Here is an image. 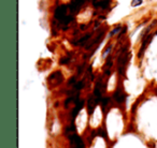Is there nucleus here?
<instances>
[{"label": "nucleus", "mask_w": 157, "mask_h": 148, "mask_svg": "<svg viewBox=\"0 0 157 148\" xmlns=\"http://www.w3.org/2000/svg\"><path fill=\"white\" fill-rule=\"evenodd\" d=\"M121 29H122V25L121 26H117V27H115V28L113 29V31H111V33H109V37L110 38H113V37H115V35L118 32V31H121Z\"/></svg>", "instance_id": "5"}, {"label": "nucleus", "mask_w": 157, "mask_h": 148, "mask_svg": "<svg viewBox=\"0 0 157 148\" xmlns=\"http://www.w3.org/2000/svg\"><path fill=\"white\" fill-rule=\"evenodd\" d=\"M126 97H127V96L124 94V92L122 91V90L117 89L115 92H114L113 98H114V100H115L117 103H124V102H125V100H126Z\"/></svg>", "instance_id": "2"}, {"label": "nucleus", "mask_w": 157, "mask_h": 148, "mask_svg": "<svg viewBox=\"0 0 157 148\" xmlns=\"http://www.w3.org/2000/svg\"><path fill=\"white\" fill-rule=\"evenodd\" d=\"M58 73H59V71L54 72L53 74H51L50 76H48V83H52L53 87H54V86L59 85V84H61V82H63V74L60 73V74H59V76H58Z\"/></svg>", "instance_id": "1"}, {"label": "nucleus", "mask_w": 157, "mask_h": 148, "mask_svg": "<svg viewBox=\"0 0 157 148\" xmlns=\"http://www.w3.org/2000/svg\"><path fill=\"white\" fill-rule=\"evenodd\" d=\"M111 53H112V45H108L107 47L105 48V50L102 52V59H107L108 57L111 55Z\"/></svg>", "instance_id": "4"}, {"label": "nucleus", "mask_w": 157, "mask_h": 148, "mask_svg": "<svg viewBox=\"0 0 157 148\" xmlns=\"http://www.w3.org/2000/svg\"><path fill=\"white\" fill-rule=\"evenodd\" d=\"M154 37H157V30H156V31H155V32H154Z\"/></svg>", "instance_id": "6"}, {"label": "nucleus", "mask_w": 157, "mask_h": 148, "mask_svg": "<svg viewBox=\"0 0 157 148\" xmlns=\"http://www.w3.org/2000/svg\"><path fill=\"white\" fill-rule=\"evenodd\" d=\"M144 3V0H131L130 1V7L133 9H137V8L142 7Z\"/></svg>", "instance_id": "3"}]
</instances>
